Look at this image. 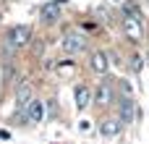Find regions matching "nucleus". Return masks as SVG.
Returning <instances> with one entry per match:
<instances>
[{
	"mask_svg": "<svg viewBox=\"0 0 149 144\" xmlns=\"http://www.w3.org/2000/svg\"><path fill=\"white\" fill-rule=\"evenodd\" d=\"M120 29H123V34H126V39L128 42H141V37H144V26H141V16H136L131 8H128V13L123 16V21H120Z\"/></svg>",
	"mask_w": 149,
	"mask_h": 144,
	"instance_id": "f257e3e1",
	"label": "nucleus"
},
{
	"mask_svg": "<svg viewBox=\"0 0 149 144\" xmlns=\"http://www.w3.org/2000/svg\"><path fill=\"white\" fill-rule=\"evenodd\" d=\"M84 47H86V39H84L79 31H65V37H63V50H65V52L76 55V52H81Z\"/></svg>",
	"mask_w": 149,
	"mask_h": 144,
	"instance_id": "f03ea898",
	"label": "nucleus"
},
{
	"mask_svg": "<svg viewBox=\"0 0 149 144\" xmlns=\"http://www.w3.org/2000/svg\"><path fill=\"white\" fill-rule=\"evenodd\" d=\"M31 102V84L29 81H21L18 89H16V108H18V115L26 113V105Z\"/></svg>",
	"mask_w": 149,
	"mask_h": 144,
	"instance_id": "7ed1b4c3",
	"label": "nucleus"
},
{
	"mask_svg": "<svg viewBox=\"0 0 149 144\" xmlns=\"http://www.w3.org/2000/svg\"><path fill=\"white\" fill-rule=\"evenodd\" d=\"M24 118H26V123H42V118H45V102H39L37 97H31V102L26 105Z\"/></svg>",
	"mask_w": 149,
	"mask_h": 144,
	"instance_id": "20e7f679",
	"label": "nucleus"
},
{
	"mask_svg": "<svg viewBox=\"0 0 149 144\" xmlns=\"http://www.w3.org/2000/svg\"><path fill=\"white\" fill-rule=\"evenodd\" d=\"M29 39H31V29H29V26H16V29H10V34H8V42L16 45V47L26 45Z\"/></svg>",
	"mask_w": 149,
	"mask_h": 144,
	"instance_id": "39448f33",
	"label": "nucleus"
},
{
	"mask_svg": "<svg viewBox=\"0 0 149 144\" xmlns=\"http://www.w3.org/2000/svg\"><path fill=\"white\" fill-rule=\"evenodd\" d=\"M134 115H136V105H134L131 94H123V97H120V121H123V123H131Z\"/></svg>",
	"mask_w": 149,
	"mask_h": 144,
	"instance_id": "423d86ee",
	"label": "nucleus"
},
{
	"mask_svg": "<svg viewBox=\"0 0 149 144\" xmlns=\"http://www.w3.org/2000/svg\"><path fill=\"white\" fill-rule=\"evenodd\" d=\"M58 16H60V3H47V5H42V10H39V18H42L45 24H52Z\"/></svg>",
	"mask_w": 149,
	"mask_h": 144,
	"instance_id": "0eeeda50",
	"label": "nucleus"
},
{
	"mask_svg": "<svg viewBox=\"0 0 149 144\" xmlns=\"http://www.w3.org/2000/svg\"><path fill=\"white\" fill-rule=\"evenodd\" d=\"M73 97H76V108L79 110H84V108H89V102H92V92H89V87H76V92H73Z\"/></svg>",
	"mask_w": 149,
	"mask_h": 144,
	"instance_id": "6e6552de",
	"label": "nucleus"
},
{
	"mask_svg": "<svg viewBox=\"0 0 149 144\" xmlns=\"http://www.w3.org/2000/svg\"><path fill=\"white\" fill-rule=\"evenodd\" d=\"M120 126H123L120 118H107V121H102L100 131H102L105 136H118V134H120Z\"/></svg>",
	"mask_w": 149,
	"mask_h": 144,
	"instance_id": "1a4fd4ad",
	"label": "nucleus"
},
{
	"mask_svg": "<svg viewBox=\"0 0 149 144\" xmlns=\"http://www.w3.org/2000/svg\"><path fill=\"white\" fill-rule=\"evenodd\" d=\"M107 68H110L107 52H94V55H92V71H97V73H107Z\"/></svg>",
	"mask_w": 149,
	"mask_h": 144,
	"instance_id": "9d476101",
	"label": "nucleus"
},
{
	"mask_svg": "<svg viewBox=\"0 0 149 144\" xmlns=\"http://www.w3.org/2000/svg\"><path fill=\"white\" fill-rule=\"evenodd\" d=\"M97 102H100V105H110V102H113V87H110L107 81L100 84V89H97Z\"/></svg>",
	"mask_w": 149,
	"mask_h": 144,
	"instance_id": "9b49d317",
	"label": "nucleus"
},
{
	"mask_svg": "<svg viewBox=\"0 0 149 144\" xmlns=\"http://www.w3.org/2000/svg\"><path fill=\"white\" fill-rule=\"evenodd\" d=\"M131 68L134 71H141V55H134L131 58Z\"/></svg>",
	"mask_w": 149,
	"mask_h": 144,
	"instance_id": "f8f14e48",
	"label": "nucleus"
},
{
	"mask_svg": "<svg viewBox=\"0 0 149 144\" xmlns=\"http://www.w3.org/2000/svg\"><path fill=\"white\" fill-rule=\"evenodd\" d=\"M120 89H123V94H131V87H128L126 81H120Z\"/></svg>",
	"mask_w": 149,
	"mask_h": 144,
	"instance_id": "ddd939ff",
	"label": "nucleus"
},
{
	"mask_svg": "<svg viewBox=\"0 0 149 144\" xmlns=\"http://www.w3.org/2000/svg\"><path fill=\"white\" fill-rule=\"evenodd\" d=\"M118 3H123V0H118Z\"/></svg>",
	"mask_w": 149,
	"mask_h": 144,
	"instance_id": "4468645a",
	"label": "nucleus"
}]
</instances>
